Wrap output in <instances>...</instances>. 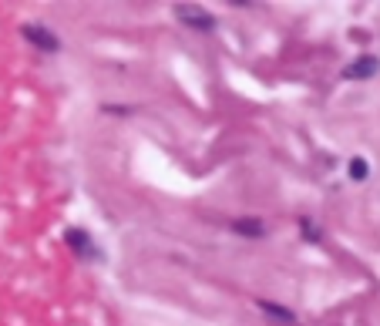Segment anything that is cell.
Segmentation results:
<instances>
[{
	"label": "cell",
	"instance_id": "6da1fadb",
	"mask_svg": "<svg viewBox=\"0 0 380 326\" xmlns=\"http://www.w3.org/2000/svg\"><path fill=\"white\" fill-rule=\"evenodd\" d=\"M380 75V57L377 54H360V57H354L343 71H340V77L343 81H367V77Z\"/></svg>",
	"mask_w": 380,
	"mask_h": 326
},
{
	"label": "cell",
	"instance_id": "7a4b0ae2",
	"mask_svg": "<svg viewBox=\"0 0 380 326\" xmlns=\"http://www.w3.org/2000/svg\"><path fill=\"white\" fill-rule=\"evenodd\" d=\"M175 17L185 27H192L196 34H209V30H216V17H212V14H205V10H199V7H189V3H178Z\"/></svg>",
	"mask_w": 380,
	"mask_h": 326
},
{
	"label": "cell",
	"instance_id": "3957f363",
	"mask_svg": "<svg viewBox=\"0 0 380 326\" xmlns=\"http://www.w3.org/2000/svg\"><path fill=\"white\" fill-rule=\"evenodd\" d=\"M21 34H24L27 44H34L37 50H48V54L61 50V41H57V34H54V30H48V27H41V24H24V27H21Z\"/></svg>",
	"mask_w": 380,
	"mask_h": 326
},
{
	"label": "cell",
	"instance_id": "277c9868",
	"mask_svg": "<svg viewBox=\"0 0 380 326\" xmlns=\"http://www.w3.org/2000/svg\"><path fill=\"white\" fill-rule=\"evenodd\" d=\"M256 306H259V313H266V316L276 320L279 326H296L300 323L293 309H286V306H279V303H273V300H256Z\"/></svg>",
	"mask_w": 380,
	"mask_h": 326
},
{
	"label": "cell",
	"instance_id": "5b68a950",
	"mask_svg": "<svg viewBox=\"0 0 380 326\" xmlns=\"http://www.w3.org/2000/svg\"><path fill=\"white\" fill-rule=\"evenodd\" d=\"M71 246H75L77 256H84V259H98V246L91 242V236L88 232H81V229H68V236H64Z\"/></svg>",
	"mask_w": 380,
	"mask_h": 326
},
{
	"label": "cell",
	"instance_id": "8992f818",
	"mask_svg": "<svg viewBox=\"0 0 380 326\" xmlns=\"http://www.w3.org/2000/svg\"><path fill=\"white\" fill-rule=\"evenodd\" d=\"M232 232L249 236V239H263V236H266V226H263V219H232Z\"/></svg>",
	"mask_w": 380,
	"mask_h": 326
},
{
	"label": "cell",
	"instance_id": "52a82bcc",
	"mask_svg": "<svg viewBox=\"0 0 380 326\" xmlns=\"http://www.w3.org/2000/svg\"><path fill=\"white\" fill-rule=\"evenodd\" d=\"M347 172H350L354 182H363V178L370 175V165H367V158H360V155H357V158H350V169H347Z\"/></svg>",
	"mask_w": 380,
	"mask_h": 326
},
{
	"label": "cell",
	"instance_id": "ba28073f",
	"mask_svg": "<svg viewBox=\"0 0 380 326\" xmlns=\"http://www.w3.org/2000/svg\"><path fill=\"white\" fill-rule=\"evenodd\" d=\"M300 229H303V236H306V239H320V236H316V229H313V222H310V219H300Z\"/></svg>",
	"mask_w": 380,
	"mask_h": 326
}]
</instances>
